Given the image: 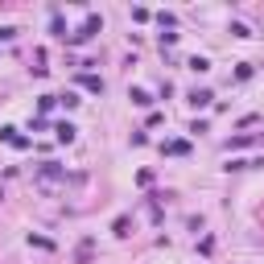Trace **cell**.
Wrapping results in <instances>:
<instances>
[{"instance_id":"obj_9","label":"cell","mask_w":264,"mask_h":264,"mask_svg":"<svg viewBox=\"0 0 264 264\" xmlns=\"http://www.w3.org/2000/svg\"><path fill=\"white\" fill-rule=\"evenodd\" d=\"M112 231H116V235H128V231H132V219H128V215H116V219H112Z\"/></svg>"},{"instance_id":"obj_19","label":"cell","mask_w":264,"mask_h":264,"mask_svg":"<svg viewBox=\"0 0 264 264\" xmlns=\"http://www.w3.org/2000/svg\"><path fill=\"white\" fill-rule=\"evenodd\" d=\"M198 252H202V256H211V252H215V239H211V235H202V244H198Z\"/></svg>"},{"instance_id":"obj_17","label":"cell","mask_w":264,"mask_h":264,"mask_svg":"<svg viewBox=\"0 0 264 264\" xmlns=\"http://www.w3.org/2000/svg\"><path fill=\"white\" fill-rule=\"evenodd\" d=\"M41 178H62V169L54 165V161H45V165H41Z\"/></svg>"},{"instance_id":"obj_1","label":"cell","mask_w":264,"mask_h":264,"mask_svg":"<svg viewBox=\"0 0 264 264\" xmlns=\"http://www.w3.org/2000/svg\"><path fill=\"white\" fill-rule=\"evenodd\" d=\"M99 29H103V17H99V13H87V21H83V25H78L75 33H66V41H71V45H83V41H91V38H95Z\"/></svg>"},{"instance_id":"obj_2","label":"cell","mask_w":264,"mask_h":264,"mask_svg":"<svg viewBox=\"0 0 264 264\" xmlns=\"http://www.w3.org/2000/svg\"><path fill=\"white\" fill-rule=\"evenodd\" d=\"M0 141H4V145H13V149H33V141H29V136H21L17 128H8V124L0 128Z\"/></svg>"},{"instance_id":"obj_18","label":"cell","mask_w":264,"mask_h":264,"mask_svg":"<svg viewBox=\"0 0 264 264\" xmlns=\"http://www.w3.org/2000/svg\"><path fill=\"white\" fill-rule=\"evenodd\" d=\"M231 33H235V38H252V29L244 25V21H231Z\"/></svg>"},{"instance_id":"obj_12","label":"cell","mask_w":264,"mask_h":264,"mask_svg":"<svg viewBox=\"0 0 264 264\" xmlns=\"http://www.w3.org/2000/svg\"><path fill=\"white\" fill-rule=\"evenodd\" d=\"M54 103H58V95H41V99H38V116H45V112H50Z\"/></svg>"},{"instance_id":"obj_15","label":"cell","mask_w":264,"mask_h":264,"mask_svg":"<svg viewBox=\"0 0 264 264\" xmlns=\"http://www.w3.org/2000/svg\"><path fill=\"white\" fill-rule=\"evenodd\" d=\"M58 103H62V108H78V103H83V99H78L75 91H66V95H58Z\"/></svg>"},{"instance_id":"obj_11","label":"cell","mask_w":264,"mask_h":264,"mask_svg":"<svg viewBox=\"0 0 264 264\" xmlns=\"http://www.w3.org/2000/svg\"><path fill=\"white\" fill-rule=\"evenodd\" d=\"M186 66H190V71H194V75H206V71H211V62H206V58H202V54H194V58H190Z\"/></svg>"},{"instance_id":"obj_16","label":"cell","mask_w":264,"mask_h":264,"mask_svg":"<svg viewBox=\"0 0 264 264\" xmlns=\"http://www.w3.org/2000/svg\"><path fill=\"white\" fill-rule=\"evenodd\" d=\"M136 186H145V190L153 186V169H141V174H136Z\"/></svg>"},{"instance_id":"obj_14","label":"cell","mask_w":264,"mask_h":264,"mask_svg":"<svg viewBox=\"0 0 264 264\" xmlns=\"http://www.w3.org/2000/svg\"><path fill=\"white\" fill-rule=\"evenodd\" d=\"M235 78H239V83H248V78H252V62H239L235 66Z\"/></svg>"},{"instance_id":"obj_4","label":"cell","mask_w":264,"mask_h":264,"mask_svg":"<svg viewBox=\"0 0 264 264\" xmlns=\"http://www.w3.org/2000/svg\"><path fill=\"white\" fill-rule=\"evenodd\" d=\"M54 136H58V145H75L78 128H75V124H66V120H58V124H54Z\"/></svg>"},{"instance_id":"obj_10","label":"cell","mask_w":264,"mask_h":264,"mask_svg":"<svg viewBox=\"0 0 264 264\" xmlns=\"http://www.w3.org/2000/svg\"><path fill=\"white\" fill-rule=\"evenodd\" d=\"M50 29H54V38H62V41H66V21H62L58 8H54V17H50Z\"/></svg>"},{"instance_id":"obj_5","label":"cell","mask_w":264,"mask_h":264,"mask_svg":"<svg viewBox=\"0 0 264 264\" xmlns=\"http://www.w3.org/2000/svg\"><path fill=\"white\" fill-rule=\"evenodd\" d=\"M186 99H190V108H206V103H211L215 95H211V91H206V87H194V91H190Z\"/></svg>"},{"instance_id":"obj_7","label":"cell","mask_w":264,"mask_h":264,"mask_svg":"<svg viewBox=\"0 0 264 264\" xmlns=\"http://www.w3.org/2000/svg\"><path fill=\"white\" fill-rule=\"evenodd\" d=\"M128 99L136 103V108H149V103H153V95H149L145 87H132V91H128Z\"/></svg>"},{"instance_id":"obj_13","label":"cell","mask_w":264,"mask_h":264,"mask_svg":"<svg viewBox=\"0 0 264 264\" xmlns=\"http://www.w3.org/2000/svg\"><path fill=\"white\" fill-rule=\"evenodd\" d=\"M157 25H161V29H174L178 17H174V13H157Z\"/></svg>"},{"instance_id":"obj_6","label":"cell","mask_w":264,"mask_h":264,"mask_svg":"<svg viewBox=\"0 0 264 264\" xmlns=\"http://www.w3.org/2000/svg\"><path fill=\"white\" fill-rule=\"evenodd\" d=\"M161 153H169V157H186V153H190V141H165Z\"/></svg>"},{"instance_id":"obj_8","label":"cell","mask_w":264,"mask_h":264,"mask_svg":"<svg viewBox=\"0 0 264 264\" xmlns=\"http://www.w3.org/2000/svg\"><path fill=\"white\" fill-rule=\"evenodd\" d=\"M83 87L91 91V95H103V78H99V75H91V71L83 75Z\"/></svg>"},{"instance_id":"obj_3","label":"cell","mask_w":264,"mask_h":264,"mask_svg":"<svg viewBox=\"0 0 264 264\" xmlns=\"http://www.w3.org/2000/svg\"><path fill=\"white\" fill-rule=\"evenodd\" d=\"M256 165H264V157H231L223 169L227 174H239V169H256Z\"/></svg>"},{"instance_id":"obj_20","label":"cell","mask_w":264,"mask_h":264,"mask_svg":"<svg viewBox=\"0 0 264 264\" xmlns=\"http://www.w3.org/2000/svg\"><path fill=\"white\" fill-rule=\"evenodd\" d=\"M13 38H17V29H13V25H0V41H13Z\"/></svg>"}]
</instances>
